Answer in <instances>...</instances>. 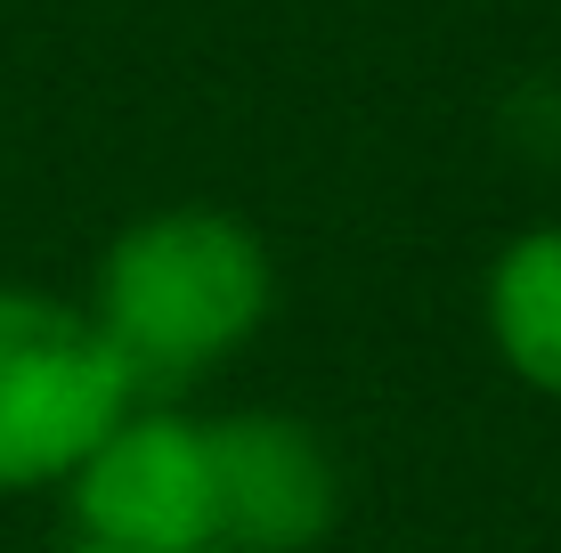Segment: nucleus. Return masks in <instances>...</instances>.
Masks as SVG:
<instances>
[{
	"label": "nucleus",
	"instance_id": "nucleus-4",
	"mask_svg": "<svg viewBox=\"0 0 561 553\" xmlns=\"http://www.w3.org/2000/svg\"><path fill=\"white\" fill-rule=\"evenodd\" d=\"M220 553H318L342 521V464L318 424L285 407L211 415Z\"/></svg>",
	"mask_w": 561,
	"mask_h": 553
},
{
	"label": "nucleus",
	"instance_id": "nucleus-5",
	"mask_svg": "<svg viewBox=\"0 0 561 553\" xmlns=\"http://www.w3.org/2000/svg\"><path fill=\"white\" fill-rule=\"evenodd\" d=\"M480 326L520 391L561 407V220L505 237L480 269Z\"/></svg>",
	"mask_w": 561,
	"mask_h": 553
},
{
	"label": "nucleus",
	"instance_id": "nucleus-2",
	"mask_svg": "<svg viewBox=\"0 0 561 553\" xmlns=\"http://www.w3.org/2000/svg\"><path fill=\"white\" fill-rule=\"evenodd\" d=\"M139 407V383L82 301L0 285V497L66 488L73 464Z\"/></svg>",
	"mask_w": 561,
	"mask_h": 553
},
{
	"label": "nucleus",
	"instance_id": "nucleus-6",
	"mask_svg": "<svg viewBox=\"0 0 561 553\" xmlns=\"http://www.w3.org/2000/svg\"><path fill=\"white\" fill-rule=\"evenodd\" d=\"M57 553H114V545H90V538H73V545H57Z\"/></svg>",
	"mask_w": 561,
	"mask_h": 553
},
{
	"label": "nucleus",
	"instance_id": "nucleus-1",
	"mask_svg": "<svg viewBox=\"0 0 561 553\" xmlns=\"http://www.w3.org/2000/svg\"><path fill=\"white\" fill-rule=\"evenodd\" d=\"M82 310L139 399H180L187 383L220 375L244 342H261L277 310V261L244 212L163 204L106 237Z\"/></svg>",
	"mask_w": 561,
	"mask_h": 553
},
{
	"label": "nucleus",
	"instance_id": "nucleus-3",
	"mask_svg": "<svg viewBox=\"0 0 561 553\" xmlns=\"http://www.w3.org/2000/svg\"><path fill=\"white\" fill-rule=\"evenodd\" d=\"M73 538L114 553H220L211 424L171 399H139L66 481Z\"/></svg>",
	"mask_w": 561,
	"mask_h": 553
}]
</instances>
